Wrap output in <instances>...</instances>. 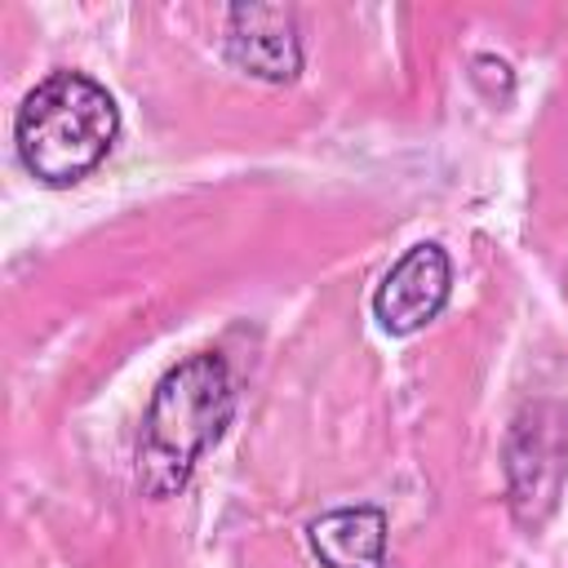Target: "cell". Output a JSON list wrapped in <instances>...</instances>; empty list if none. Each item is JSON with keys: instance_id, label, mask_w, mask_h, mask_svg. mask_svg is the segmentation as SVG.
<instances>
[{"instance_id": "6da1fadb", "label": "cell", "mask_w": 568, "mask_h": 568, "mask_svg": "<svg viewBox=\"0 0 568 568\" xmlns=\"http://www.w3.org/2000/svg\"><path fill=\"white\" fill-rule=\"evenodd\" d=\"M235 413V382L217 351L173 364L146 404L138 435V488L146 497H173L186 488L195 462L222 439Z\"/></svg>"}, {"instance_id": "7a4b0ae2", "label": "cell", "mask_w": 568, "mask_h": 568, "mask_svg": "<svg viewBox=\"0 0 568 568\" xmlns=\"http://www.w3.org/2000/svg\"><path fill=\"white\" fill-rule=\"evenodd\" d=\"M120 133L115 98L84 71L44 75L13 115V146L22 169L44 186H75L89 178Z\"/></svg>"}, {"instance_id": "3957f363", "label": "cell", "mask_w": 568, "mask_h": 568, "mask_svg": "<svg viewBox=\"0 0 568 568\" xmlns=\"http://www.w3.org/2000/svg\"><path fill=\"white\" fill-rule=\"evenodd\" d=\"M448 293H453V262L435 240H422L373 288V320L390 337H408L448 306Z\"/></svg>"}, {"instance_id": "277c9868", "label": "cell", "mask_w": 568, "mask_h": 568, "mask_svg": "<svg viewBox=\"0 0 568 568\" xmlns=\"http://www.w3.org/2000/svg\"><path fill=\"white\" fill-rule=\"evenodd\" d=\"M226 58L266 84H288L302 71V31L288 4H231Z\"/></svg>"}, {"instance_id": "5b68a950", "label": "cell", "mask_w": 568, "mask_h": 568, "mask_svg": "<svg viewBox=\"0 0 568 568\" xmlns=\"http://www.w3.org/2000/svg\"><path fill=\"white\" fill-rule=\"evenodd\" d=\"M311 555L324 568H386V510L337 506L306 524Z\"/></svg>"}]
</instances>
